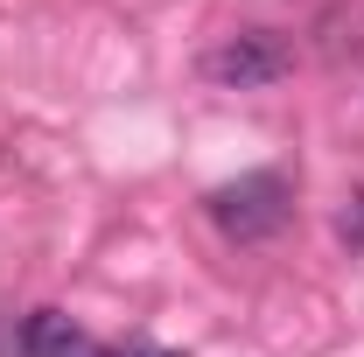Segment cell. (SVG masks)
<instances>
[{"label":"cell","instance_id":"6da1fadb","mask_svg":"<svg viewBox=\"0 0 364 357\" xmlns=\"http://www.w3.org/2000/svg\"><path fill=\"white\" fill-rule=\"evenodd\" d=\"M203 211H210V224L225 231L231 245H259L273 231H287V218H294V182L280 176V169H252V176L210 189Z\"/></svg>","mask_w":364,"mask_h":357},{"label":"cell","instance_id":"3957f363","mask_svg":"<svg viewBox=\"0 0 364 357\" xmlns=\"http://www.w3.org/2000/svg\"><path fill=\"white\" fill-rule=\"evenodd\" d=\"M21 351L28 357H105L63 309H36L28 315V322H21Z\"/></svg>","mask_w":364,"mask_h":357},{"label":"cell","instance_id":"5b68a950","mask_svg":"<svg viewBox=\"0 0 364 357\" xmlns=\"http://www.w3.org/2000/svg\"><path fill=\"white\" fill-rule=\"evenodd\" d=\"M105 357H182V351H161V343H140V336H134V343H112Z\"/></svg>","mask_w":364,"mask_h":357},{"label":"cell","instance_id":"277c9868","mask_svg":"<svg viewBox=\"0 0 364 357\" xmlns=\"http://www.w3.org/2000/svg\"><path fill=\"white\" fill-rule=\"evenodd\" d=\"M336 231H343V245H364V189L336 211Z\"/></svg>","mask_w":364,"mask_h":357},{"label":"cell","instance_id":"7a4b0ae2","mask_svg":"<svg viewBox=\"0 0 364 357\" xmlns=\"http://www.w3.org/2000/svg\"><path fill=\"white\" fill-rule=\"evenodd\" d=\"M294 70V43L280 28H231L203 49V78L225 91H267Z\"/></svg>","mask_w":364,"mask_h":357}]
</instances>
